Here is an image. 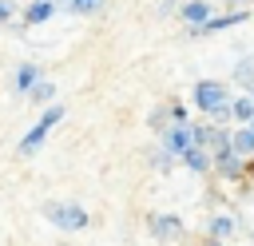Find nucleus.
<instances>
[{"label":"nucleus","mask_w":254,"mask_h":246,"mask_svg":"<svg viewBox=\"0 0 254 246\" xmlns=\"http://www.w3.org/2000/svg\"><path fill=\"white\" fill-rule=\"evenodd\" d=\"M238 24H246V12H226V16H210V20L202 24V32H198V36H206V32H226V28H238Z\"/></svg>","instance_id":"obj_11"},{"label":"nucleus","mask_w":254,"mask_h":246,"mask_svg":"<svg viewBox=\"0 0 254 246\" xmlns=\"http://www.w3.org/2000/svg\"><path fill=\"white\" fill-rule=\"evenodd\" d=\"M171 115H175V123H190V115H187L183 103H171Z\"/></svg>","instance_id":"obj_22"},{"label":"nucleus","mask_w":254,"mask_h":246,"mask_svg":"<svg viewBox=\"0 0 254 246\" xmlns=\"http://www.w3.org/2000/svg\"><path fill=\"white\" fill-rule=\"evenodd\" d=\"M234 234V218L230 214H210V222H206V238H230Z\"/></svg>","instance_id":"obj_13"},{"label":"nucleus","mask_w":254,"mask_h":246,"mask_svg":"<svg viewBox=\"0 0 254 246\" xmlns=\"http://www.w3.org/2000/svg\"><path fill=\"white\" fill-rule=\"evenodd\" d=\"M44 218L56 226V230H64V234H79V230H87V210L79 206V202H44Z\"/></svg>","instance_id":"obj_2"},{"label":"nucleus","mask_w":254,"mask_h":246,"mask_svg":"<svg viewBox=\"0 0 254 246\" xmlns=\"http://www.w3.org/2000/svg\"><path fill=\"white\" fill-rule=\"evenodd\" d=\"M230 111H234V119H238V123H254V95L234 99V103H230Z\"/></svg>","instance_id":"obj_17"},{"label":"nucleus","mask_w":254,"mask_h":246,"mask_svg":"<svg viewBox=\"0 0 254 246\" xmlns=\"http://www.w3.org/2000/svg\"><path fill=\"white\" fill-rule=\"evenodd\" d=\"M230 4H238V0H230Z\"/></svg>","instance_id":"obj_26"},{"label":"nucleus","mask_w":254,"mask_h":246,"mask_svg":"<svg viewBox=\"0 0 254 246\" xmlns=\"http://www.w3.org/2000/svg\"><path fill=\"white\" fill-rule=\"evenodd\" d=\"M147 123H151V127H155V131L163 135V131H167V127L175 123V115H171V103H163V107H155V111L147 115Z\"/></svg>","instance_id":"obj_16"},{"label":"nucleus","mask_w":254,"mask_h":246,"mask_svg":"<svg viewBox=\"0 0 254 246\" xmlns=\"http://www.w3.org/2000/svg\"><path fill=\"white\" fill-rule=\"evenodd\" d=\"M36 83H40V67H36V63H20V67H16V79H12V87H16L20 95H28Z\"/></svg>","instance_id":"obj_12"},{"label":"nucleus","mask_w":254,"mask_h":246,"mask_svg":"<svg viewBox=\"0 0 254 246\" xmlns=\"http://www.w3.org/2000/svg\"><path fill=\"white\" fill-rule=\"evenodd\" d=\"M190 95H194V107H198L202 115H210L214 123H222V127H226V119H234V111H230V103H234V99H230V91H226V83H222V79H198Z\"/></svg>","instance_id":"obj_1"},{"label":"nucleus","mask_w":254,"mask_h":246,"mask_svg":"<svg viewBox=\"0 0 254 246\" xmlns=\"http://www.w3.org/2000/svg\"><path fill=\"white\" fill-rule=\"evenodd\" d=\"M103 0H67V8L75 12V16H87V12H95Z\"/></svg>","instance_id":"obj_20"},{"label":"nucleus","mask_w":254,"mask_h":246,"mask_svg":"<svg viewBox=\"0 0 254 246\" xmlns=\"http://www.w3.org/2000/svg\"><path fill=\"white\" fill-rule=\"evenodd\" d=\"M175 159H179V155H175V151H167V147L151 151V167H155V171H171V167H175Z\"/></svg>","instance_id":"obj_19"},{"label":"nucleus","mask_w":254,"mask_h":246,"mask_svg":"<svg viewBox=\"0 0 254 246\" xmlns=\"http://www.w3.org/2000/svg\"><path fill=\"white\" fill-rule=\"evenodd\" d=\"M179 16H183V24H187V28H190V32L198 36V32H202V24H206V20L214 16V12H210V4H206V0H187Z\"/></svg>","instance_id":"obj_8"},{"label":"nucleus","mask_w":254,"mask_h":246,"mask_svg":"<svg viewBox=\"0 0 254 246\" xmlns=\"http://www.w3.org/2000/svg\"><path fill=\"white\" fill-rule=\"evenodd\" d=\"M190 127H194V143L198 147H206V151H226L230 147V135H226L222 123L210 119V123H190Z\"/></svg>","instance_id":"obj_4"},{"label":"nucleus","mask_w":254,"mask_h":246,"mask_svg":"<svg viewBox=\"0 0 254 246\" xmlns=\"http://www.w3.org/2000/svg\"><path fill=\"white\" fill-rule=\"evenodd\" d=\"M28 99H32V103H40V107H48V103L56 99V83H52V79H40V83L28 91Z\"/></svg>","instance_id":"obj_15"},{"label":"nucleus","mask_w":254,"mask_h":246,"mask_svg":"<svg viewBox=\"0 0 254 246\" xmlns=\"http://www.w3.org/2000/svg\"><path fill=\"white\" fill-rule=\"evenodd\" d=\"M60 119H64V107H56V103H48V107H44V115L36 119V127H32V131H28L24 139H20V155H36V151L44 147V139H48V131H52V127H56Z\"/></svg>","instance_id":"obj_3"},{"label":"nucleus","mask_w":254,"mask_h":246,"mask_svg":"<svg viewBox=\"0 0 254 246\" xmlns=\"http://www.w3.org/2000/svg\"><path fill=\"white\" fill-rule=\"evenodd\" d=\"M12 16H16V4L12 0H0V24H8Z\"/></svg>","instance_id":"obj_21"},{"label":"nucleus","mask_w":254,"mask_h":246,"mask_svg":"<svg viewBox=\"0 0 254 246\" xmlns=\"http://www.w3.org/2000/svg\"><path fill=\"white\" fill-rule=\"evenodd\" d=\"M147 230H151L155 238H163V242H179V238L187 234V226H183L179 214H151V218H147Z\"/></svg>","instance_id":"obj_5"},{"label":"nucleus","mask_w":254,"mask_h":246,"mask_svg":"<svg viewBox=\"0 0 254 246\" xmlns=\"http://www.w3.org/2000/svg\"><path fill=\"white\" fill-rule=\"evenodd\" d=\"M234 79H238V83H242V87H246V91H250V87H254V60H250V56H246V60H238V63H234Z\"/></svg>","instance_id":"obj_18"},{"label":"nucleus","mask_w":254,"mask_h":246,"mask_svg":"<svg viewBox=\"0 0 254 246\" xmlns=\"http://www.w3.org/2000/svg\"><path fill=\"white\" fill-rule=\"evenodd\" d=\"M202 246H222V238H206V242H202Z\"/></svg>","instance_id":"obj_24"},{"label":"nucleus","mask_w":254,"mask_h":246,"mask_svg":"<svg viewBox=\"0 0 254 246\" xmlns=\"http://www.w3.org/2000/svg\"><path fill=\"white\" fill-rule=\"evenodd\" d=\"M246 179H250V183H254V155H250V159H246Z\"/></svg>","instance_id":"obj_23"},{"label":"nucleus","mask_w":254,"mask_h":246,"mask_svg":"<svg viewBox=\"0 0 254 246\" xmlns=\"http://www.w3.org/2000/svg\"><path fill=\"white\" fill-rule=\"evenodd\" d=\"M230 147H234L242 159H250V155H254V127H250V123H242V131H234V135H230Z\"/></svg>","instance_id":"obj_14"},{"label":"nucleus","mask_w":254,"mask_h":246,"mask_svg":"<svg viewBox=\"0 0 254 246\" xmlns=\"http://www.w3.org/2000/svg\"><path fill=\"white\" fill-rule=\"evenodd\" d=\"M214 175H222V179H242V175H246V159H242L234 147L214 151Z\"/></svg>","instance_id":"obj_7"},{"label":"nucleus","mask_w":254,"mask_h":246,"mask_svg":"<svg viewBox=\"0 0 254 246\" xmlns=\"http://www.w3.org/2000/svg\"><path fill=\"white\" fill-rule=\"evenodd\" d=\"M159 143L167 147V151H175V155H183L187 147H194V127L190 123H171L163 135H159Z\"/></svg>","instance_id":"obj_6"},{"label":"nucleus","mask_w":254,"mask_h":246,"mask_svg":"<svg viewBox=\"0 0 254 246\" xmlns=\"http://www.w3.org/2000/svg\"><path fill=\"white\" fill-rule=\"evenodd\" d=\"M250 127H254V123H250Z\"/></svg>","instance_id":"obj_27"},{"label":"nucleus","mask_w":254,"mask_h":246,"mask_svg":"<svg viewBox=\"0 0 254 246\" xmlns=\"http://www.w3.org/2000/svg\"><path fill=\"white\" fill-rule=\"evenodd\" d=\"M56 16V0H32L28 8H24V24L28 28H36V24H48Z\"/></svg>","instance_id":"obj_10"},{"label":"nucleus","mask_w":254,"mask_h":246,"mask_svg":"<svg viewBox=\"0 0 254 246\" xmlns=\"http://www.w3.org/2000/svg\"><path fill=\"white\" fill-rule=\"evenodd\" d=\"M179 159H183V167H187L190 175H206V171L214 167V159H210V155H206V147H198V143H194V147H187Z\"/></svg>","instance_id":"obj_9"},{"label":"nucleus","mask_w":254,"mask_h":246,"mask_svg":"<svg viewBox=\"0 0 254 246\" xmlns=\"http://www.w3.org/2000/svg\"><path fill=\"white\" fill-rule=\"evenodd\" d=\"M250 95H254V87H250Z\"/></svg>","instance_id":"obj_25"}]
</instances>
